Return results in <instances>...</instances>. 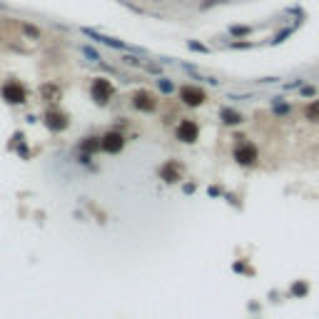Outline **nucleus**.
I'll use <instances>...</instances> for the list:
<instances>
[{
  "mask_svg": "<svg viewBox=\"0 0 319 319\" xmlns=\"http://www.w3.org/2000/svg\"><path fill=\"white\" fill-rule=\"evenodd\" d=\"M100 142H102V150L105 152H120L122 145H125V137H122L120 132H108Z\"/></svg>",
  "mask_w": 319,
  "mask_h": 319,
  "instance_id": "nucleus-7",
  "label": "nucleus"
},
{
  "mask_svg": "<svg viewBox=\"0 0 319 319\" xmlns=\"http://www.w3.org/2000/svg\"><path fill=\"white\" fill-rule=\"evenodd\" d=\"M68 122H65V115L62 113H48V127L53 130H62Z\"/></svg>",
  "mask_w": 319,
  "mask_h": 319,
  "instance_id": "nucleus-9",
  "label": "nucleus"
},
{
  "mask_svg": "<svg viewBox=\"0 0 319 319\" xmlns=\"http://www.w3.org/2000/svg\"><path fill=\"white\" fill-rule=\"evenodd\" d=\"M132 102H135V108H137V110H142V113H152V110L157 108L155 97H152L150 93H145V90L135 93V97H132Z\"/></svg>",
  "mask_w": 319,
  "mask_h": 319,
  "instance_id": "nucleus-6",
  "label": "nucleus"
},
{
  "mask_svg": "<svg viewBox=\"0 0 319 319\" xmlns=\"http://www.w3.org/2000/svg\"><path fill=\"white\" fill-rule=\"evenodd\" d=\"M222 117H225L227 125H237V122H242V117H240L237 113H232V110H225V113H222Z\"/></svg>",
  "mask_w": 319,
  "mask_h": 319,
  "instance_id": "nucleus-11",
  "label": "nucleus"
},
{
  "mask_svg": "<svg viewBox=\"0 0 319 319\" xmlns=\"http://www.w3.org/2000/svg\"><path fill=\"white\" fill-rule=\"evenodd\" d=\"M197 135H200L197 122H192V120L180 122V127H177V140H182V142H195V140H197Z\"/></svg>",
  "mask_w": 319,
  "mask_h": 319,
  "instance_id": "nucleus-5",
  "label": "nucleus"
},
{
  "mask_svg": "<svg viewBox=\"0 0 319 319\" xmlns=\"http://www.w3.org/2000/svg\"><path fill=\"white\" fill-rule=\"evenodd\" d=\"M3 97L8 102H13V105H20V102H25V88L18 85V82H8L3 88Z\"/></svg>",
  "mask_w": 319,
  "mask_h": 319,
  "instance_id": "nucleus-4",
  "label": "nucleus"
},
{
  "mask_svg": "<svg viewBox=\"0 0 319 319\" xmlns=\"http://www.w3.org/2000/svg\"><path fill=\"white\" fill-rule=\"evenodd\" d=\"M235 160L240 162V165H254L257 162V147L254 145H237V150H235Z\"/></svg>",
  "mask_w": 319,
  "mask_h": 319,
  "instance_id": "nucleus-3",
  "label": "nucleus"
},
{
  "mask_svg": "<svg viewBox=\"0 0 319 319\" xmlns=\"http://www.w3.org/2000/svg\"><path fill=\"white\" fill-rule=\"evenodd\" d=\"M160 175H162V180H165V182H177V180H180V175H182V169H180L177 162H167L165 167L160 169Z\"/></svg>",
  "mask_w": 319,
  "mask_h": 319,
  "instance_id": "nucleus-8",
  "label": "nucleus"
},
{
  "mask_svg": "<svg viewBox=\"0 0 319 319\" xmlns=\"http://www.w3.org/2000/svg\"><path fill=\"white\" fill-rule=\"evenodd\" d=\"M307 120H314L317 122L319 120V100H314V102H309V108H307Z\"/></svg>",
  "mask_w": 319,
  "mask_h": 319,
  "instance_id": "nucleus-10",
  "label": "nucleus"
},
{
  "mask_svg": "<svg viewBox=\"0 0 319 319\" xmlns=\"http://www.w3.org/2000/svg\"><path fill=\"white\" fill-rule=\"evenodd\" d=\"M180 100L185 105H189V108H200L205 102V90H200L195 85H182L180 88Z\"/></svg>",
  "mask_w": 319,
  "mask_h": 319,
  "instance_id": "nucleus-2",
  "label": "nucleus"
},
{
  "mask_svg": "<svg viewBox=\"0 0 319 319\" xmlns=\"http://www.w3.org/2000/svg\"><path fill=\"white\" fill-rule=\"evenodd\" d=\"M93 100L97 105H105V102H110V97H113V85H110V80H105V77H97L93 82Z\"/></svg>",
  "mask_w": 319,
  "mask_h": 319,
  "instance_id": "nucleus-1",
  "label": "nucleus"
},
{
  "mask_svg": "<svg viewBox=\"0 0 319 319\" xmlns=\"http://www.w3.org/2000/svg\"><path fill=\"white\" fill-rule=\"evenodd\" d=\"M100 147H102V142H100V140H95V137H88V142H82V150H100Z\"/></svg>",
  "mask_w": 319,
  "mask_h": 319,
  "instance_id": "nucleus-12",
  "label": "nucleus"
}]
</instances>
